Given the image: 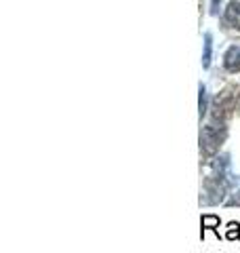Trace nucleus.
<instances>
[{"mask_svg":"<svg viewBox=\"0 0 240 253\" xmlns=\"http://www.w3.org/2000/svg\"><path fill=\"white\" fill-rule=\"evenodd\" d=\"M228 137V129L223 125H206L202 126V131H200V150L211 156L219 150V146L223 144V139Z\"/></svg>","mask_w":240,"mask_h":253,"instance_id":"f257e3e1","label":"nucleus"},{"mask_svg":"<svg viewBox=\"0 0 240 253\" xmlns=\"http://www.w3.org/2000/svg\"><path fill=\"white\" fill-rule=\"evenodd\" d=\"M223 66H226V70L232 74L240 72V46H230L226 57H223Z\"/></svg>","mask_w":240,"mask_h":253,"instance_id":"f03ea898","label":"nucleus"},{"mask_svg":"<svg viewBox=\"0 0 240 253\" xmlns=\"http://www.w3.org/2000/svg\"><path fill=\"white\" fill-rule=\"evenodd\" d=\"M219 224L221 219L217 215H213V213H206V215H202V219H200V226H202V239H204V230H213L215 234L219 236Z\"/></svg>","mask_w":240,"mask_h":253,"instance_id":"7ed1b4c3","label":"nucleus"},{"mask_svg":"<svg viewBox=\"0 0 240 253\" xmlns=\"http://www.w3.org/2000/svg\"><path fill=\"white\" fill-rule=\"evenodd\" d=\"M226 21L232 28L240 30V2H230L226 9Z\"/></svg>","mask_w":240,"mask_h":253,"instance_id":"20e7f679","label":"nucleus"},{"mask_svg":"<svg viewBox=\"0 0 240 253\" xmlns=\"http://www.w3.org/2000/svg\"><path fill=\"white\" fill-rule=\"evenodd\" d=\"M200 97H198V116L200 121H202V116L206 114V110H209V95H206V86L200 84Z\"/></svg>","mask_w":240,"mask_h":253,"instance_id":"39448f33","label":"nucleus"},{"mask_svg":"<svg viewBox=\"0 0 240 253\" xmlns=\"http://www.w3.org/2000/svg\"><path fill=\"white\" fill-rule=\"evenodd\" d=\"M211 51H213V38L211 34H204V53H202V68L211 66Z\"/></svg>","mask_w":240,"mask_h":253,"instance_id":"423d86ee","label":"nucleus"},{"mask_svg":"<svg viewBox=\"0 0 240 253\" xmlns=\"http://www.w3.org/2000/svg\"><path fill=\"white\" fill-rule=\"evenodd\" d=\"M226 239L228 241H238L240 239V224H238V221H230V224H228Z\"/></svg>","mask_w":240,"mask_h":253,"instance_id":"0eeeda50","label":"nucleus"},{"mask_svg":"<svg viewBox=\"0 0 240 253\" xmlns=\"http://www.w3.org/2000/svg\"><path fill=\"white\" fill-rule=\"evenodd\" d=\"M226 205H228V207H240V190H238L234 196H232V199H230Z\"/></svg>","mask_w":240,"mask_h":253,"instance_id":"6e6552de","label":"nucleus"}]
</instances>
